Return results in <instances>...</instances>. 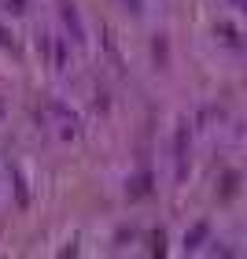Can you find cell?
Instances as JSON below:
<instances>
[{"instance_id":"obj_1","label":"cell","mask_w":247,"mask_h":259,"mask_svg":"<svg viewBox=\"0 0 247 259\" xmlns=\"http://www.w3.org/2000/svg\"><path fill=\"white\" fill-rule=\"evenodd\" d=\"M63 19H67V26H74V41H85V33H81V22H78L74 4H63Z\"/></svg>"},{"instance_id":"obj_2","label":"cell","mask_w":247,"mask_h":259,"mask_svg":"<svg viewBox=\"0 0 247 259\" xmlns=\"http://www.w3.org/2000/svg\"><path fill=\"white\" fill-rule=\"evenodd\" d=\"M203 233H207V226H203V222H199V226L192 230V237H188L184 244H188V248H196V244H199V241H203Z\"/></svg>"},{"instance_id":"obj_3","label":"cell","mask_w":247,"mask_h":259,"mask_svg":"<svg viewBox=\"0 0 247 259\" xmlns=\"http://www.w3.org/2000/svg\"><path fill=\"white\" fill-rule=\"evenodd\" d=\"M22 4H26V0H8V11H15V15H19V11H22Z\"/></svg>"},{"instance_id":"obj_4","label":"cell","mask_w":247,"mask_h":259,"mask_svg":"<svg viewBox=\"0 0 247 259\" xmlns=\"http://www.w3.org/2000/svg\"><path fill=\"white\" fill-rule=\"evenodd\" d=\"M126 4L133 8V11H144V0H126Z\"/></svg>"}]
</instances>
